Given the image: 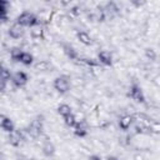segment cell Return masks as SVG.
<instances>
[{
    "label": "cell",
    "mask_w": 160,
    "mask_h": 160,
    "mask_svg": "<svg viewBox=\"0 0 160 160\" xmlns=\"http://www.w3.org/2000/svg\"><path fill=\"white\" fill-rule=\"evenodd\" d=\"M88 160H102V158H101L100 155L94 154V155H90V156L88 158Z\"/></svg>",
    "instance_id": "cell-23"
},
{
    "label": "cell",
    "mask_w": 160,
    "mask_h": 160,
    "mask_svg": "<svg viewBox=\"0 0 160 160\" xmlns=\"http://www.w3.org/2000/svg\"><path fill=\"white\" fill-rule=\"evenodd\" d=\"M129 96L136 101V102H145V95H144V91L141 89L140 85L138 84H132L130 86V91H129Z\"/></svg>",
    "instance_id": "cell-5"
},
{
    "label": "cell",
    "mask_w": 160,
    "mask_h": 160,
    "mask_svg": "<svg viewBox=\"0 0 160 160\" xmlns=\"http://www.w3.org/2000/svg\"><path fill=\"white\" fill-rule=\"evenodd\" d=\"M24 139H25L24 132L20 131V130H16V129H15L12 132H10V134H9V138H8L9 144L12 145V146H19V145L24 141Z\"/></svg>",
    "instance_id": "cell-7"
},
{
    "label": "cell",
    "mask_w": 160,
    "mask_h": 160,
    "mask_svg": "<svg viewBox=\"0 0 160 160\" xmlns=\"http://www.w3.org/2000/svg\"><path fill=\"white\" fill-rule=\"evenodd\" d=\"M145 56H146L149 60L155 61L156 58H158V54H156V51H155L152 48H148V49L145 50Z\"/></svg>",
    "instance_id": "cell-19"
},
{
    "label": "cell",
    "mask_w": 160,
    "mask_h": 160,
    "mask_svg": "<svg viewBox=\"0 0 160 160\" xmlns=\"http://www.w3.org/2000/svg\"><path fill=\"white\" fill-rule=\"evenodd\" d=\"M64 49H65V52H66V55H68V56H70L71 59L76 58V51L74 50V48H72V46L66 45V46H64Z\"/></svg>",
    "instance_id": "cell-20"
},
{
    "label": "cell",
    "mask_w": 160,
    "mask_h": 160,
    "mask_svg": "<svg viewBox=\"0 0 160 160\" xmlns=\"http://www.w3.org/2000/svg\"><path fill=\"white\" fill-rule=\"evenodd\" d=\"M98 60L105 65V66H110L112 64V54L109 50H101L98 52Z\"/></svg>",
    "instance_id": "cell-9"
},
{
    "label": "cell",
    "mask_w": 160,
    "mask_h": 160,
    "mask_svg": "<svg viewBox=\"0 0 160 160\" xmlns=\"http://www.w3.org/2000/svg\"><path fill=\"white\" fill-rule=\"evenodd\" d=\"M105 160H120L119 158H116V156H108Z\"/></svg>",
    "instance_id": "cell-25"
},
{
    "label": "cell",
    "mask_w": 160,
    "mask_h": 160,
    "mask_svg": "<svg viewBox=\"0 0 160 160\" xmlns=\"http://www.w3.org/2000/svg\"><path fill=\"white\" fill-rule=\"evenodd\" d=\"M41 130H42V125H41V122L39 121V120H34L30 125H29V128H28V132L31 135V136H39L40 134H41Z\"/></svg>",
    "instance_id": "cell-13"
},
{
    "label": "cell",
    "mask_w": 160,
    "mask_h": 160,
    "mask_svg": "<svg viewBox=\"0 0 160 160\" xmlns=\"http://www.w3.org/2000/svg\"><path fill=\"white\" fill-rule=\"evenodd\" d=\"M10 80L12 81V84H14L16 88H22V86H25V85L28 84V81H29V75H28L25 71L19 70V71H15L14 74H11V79H10Z\"/></svg>",
    "instance_id": "cell-4"
},
{
    "label": "cell",
    "mask_w": 160,
    "mask_h": 160,
    "mask_svg": "<svg viewBox=\"0 0 160 160\" xmlns=\"http://www.w3.org/2000/svg\"><path fill=\"white\" fill-rule=\"evenodd\" d=\"M74 129H75V134L76 135L84 136L88 132V124H86L85 120H78L75 126H74Z\"/></svg>",
    "instance_id": "cell-15"
},
{
    "label": "cell",
    "mask_w": 160,
    "mask_h": 160,
    "mask_svg": "<svg viewBox=\"0 0 160 160\" xmlns=\"http://www.w3.org/2000/svg\"><path fill=\"white\" fill-rule=\"evenodd\" d=\"M32 65H34V69L36 71H41V72H48V71H51L54 69L52 64L48 60H39V61L34 62Z\"/></svg>",
    "instance_id": "cell-11"
},
{
    "label": "cell",
    "mask_w": 160,
    "mask_h": 160,
    "mask_svg": "<svg viewBox=\"0 0 160 160\" xmlns=\"http://www.w3.org/2000/svg\"><path fill=\"white\" fill-rule=\"evenodd\" d=\"M54 89L60 92V94H66L70 88H71V81H70V78L66 76V75H60V76H56L54 79Z\"/></svg>",
    "instance_id": "cell-2"
},
{
    "label": "cell",
    "mask_w": 160,
    "mask_h": 160,
    "mask_svg": "<svg viewBox=\"0 0 160 160\" xmlns=\"http://www.w3.org/2000/svg\"><path fill=\"white\" fill-rule=\"evenodd\" d=\"M62 119H64L65 124H66L68 126H70V128H74L75 124H76V121H78V119H76V116L74 115V112L70 114V115H68V116H65V118H62Z\"/></svg>",
    "instance_id": "cell-18"
},
{
    "label": "cell",
    "mask_w": 160,
    "mask_h": 160,
    "mask_svg": "<svg viewBox=\"0 0 160 160\" xmlns=\"http://www.w3.org/2000/svg\"><path fill=\"white\" fill-rule=\"evenodd\" d=\"M6 16V8L4 2H0V19H4Z\"/></svg>",
    "instance_id": "cell-21"
},
{
    "label": "cell",
    "mask_w": 160,
    "mask_h": 160,
    "mask_svg": "<svg viewBox=\"0 0 160 160\" xmlns=\"http://www.w3.org/2000/svg\"><path fill=\"white\" fill-rule=\"evenodd\" d=\"M11 58L14 59V61H18L25 66H30L34 64V56L32 54L24 51V50H16L11 54Z\"/></svg>",
    "instance_id": "cell-3"
},
{
    "label": "cell",
    "mask_w": 160,
    "mask_h": 160,
    "mask_svg": "<svg viewBox=\"0 0 160 160\" xmlns=\"http://www.w3.org/2000/svg\"><path fill=\"white\" fill-rule=\"evenodd\" d=\"M6 80L5 79H2V78H0V91H4L5 89H6Z\"/></svg>",
    "instance_id": "cell-22"
},
{
    "label": "cell",
    "mask_w": 160,
    "mask_h": 160,
    "mask_svg": "<svg viewBox=\"0 0 160 160\" xmlns=\"http://www.w3.org/2000/svg\"><path fill=\"white\" fill-rule=\"evenodd\" d=\"M4 71H5V68H4V65L0 62V78L2 76V74H4Z\"/></svg>",
    "instance_id": "cell-24"
},
{
    "label": "cell",
    "mask_w": 160,
    "mask_h": 160,
    "mask_svg": "<svg viewBox=\"0 0 160 160\" xmlns=\"http://www.w3.org/2000/svg\"><path fill=\"white\" fill-rule=\"evenodd\" d=\"M0 129H2L8 134H10L15 130V125H14L12 120L5 114H0Z\"/></svg>",
    "instance_id": "cell-6"
},
{
    "label": "cell",
    "mask_w": 160,
    "mask_h": 160,
    "mask_svg": "<svg viewBox=\"0 0 160 160\" xmlns=\"http://www.w3.org/2000/svg\"><path fill=\"white\" fill-rule=\"evenodd\" d=\"M30 34H31V36L34 39H40V38L44 36V31H42V29H41L40 25H36V26L31 28L30 29Z\"/></svg>",
    "instance_id": "cell-17"
},
{
    "label": "cell",
    "mask_w": 160,
    "mask_h": 160,
    "mask_svg": "<svg viewBox=\"0 0 160 160\" xmlns=\"http://www.w3.org/2000/svg\"><path fill=\"white\" fill-rule=\"evenodd\" d=\"M55 150H56V148H55V145H54L50 140H46V141L42 144V146H41L42 154H44L45 156H48V158L52 156V155L55 154Z\"/></svg>",
    "instance_id": "cell-14"
},
{
    "label": "cell",
    "mask_w": 160,
    "mask_h": 160,
    "mask_svg": "<svg viewBox=\"0 0 160 160\" xmlns=\"http://www.w3.org/2000/svg\"><path fill=\"white\" fill-rule=\"evenodd\" d=\"M8 32H9L10 38H12V39H20V38H22L24 34H25V28L21 26L20 24H18V22H14V24L9 28Z\"/></svg>",
    "instance_id": "cell-8"
},
{
    "label": "cell",
    "mask_w": 160,
    "mask_h": 160,
    "mask_svg": "<svg viewBox=\"0 0 160 160\" xmlns=\"http://www.w3.org/2000/svg\"><path fill=\"white\" fill-rule=\"evenodd\" d=\"M134 121H135V119H134L132 115H124V116H121L120 120H119V126H120L121 130L128 131V130L131 128V125L134 124Z\"/></svg>",
    "instance_id": "cell-12"
},
{
    "label": "cell",
    "mask_w": 160,
    "mask_h": 160,
    "mask_svg": "<svg viewBox=\"0 0 160 160\" xmlns=\"http://www.w3.org/2000/svg\"><path fill=\"white\" fill-rule=\"evenodd\" d=\"M76 39H78L82 45H85V46L92 45V38H91V35H90L88 31H85V30H79V31H76Z\"/></svg>",
    "instance_id": "cell-10"
},
{
    "label": "cell",
    "mask_w": 160,
    "mask_h": 160,
    "mask_svg": "<svg viewBox=\"0 0 160 160\" xmlns=\"http://www.w3.org/2000/svg\"><path fill=\"white\" fill-rule=\"evenodd\" d=\"M58 112H59V115H61L62 118H65V116L72 114V109H71V106L69 104H60L58 106Z\"/></svg>",
    "instance_id": "cell-16"
},
{
    "label": "cell",
    "mask_w": 160,
    "mask_h": 160,
    "mask_svg": "<svg viewBox=\"0 0 160 160\" xmlns=\"http://www.w3.org/2000/svg\"><path fill=\"white\" fill-rule=\"evenodd\" d=\"M16 22L20 24V25L24 26V28H30V29L34 28V26H36V25H39L36 15L32 14V12H30V11H22V12L18 16Z\"/></svg>",
    "instance_id": "cell-1"
}]
</instances>
